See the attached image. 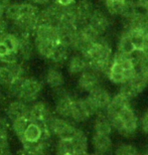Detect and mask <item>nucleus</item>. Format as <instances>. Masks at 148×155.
I'll return each instance as SVG.
<instances>
[{
    "label": "nucleus",
    "mask_w": 148,
    "mask_h": 155,
    "mask_svg": "<svg viewBox=\"0 0 148 155\" xmlns=\"http://www.w3.org/2000/svg\"><path fill=\"white\" fill-rule=\"evenodd\" d=\"M24 63L25 61H17L15 64H3L0 67V85L6 87L17 78L25 77L27 68Z\"/></svg>",
    "instance_id": "obj_7"
},
{
    "label": "nucleus",
    "mask_w": 148,
    "mask_h": 155,
    "mask_svg": "<svg viewBox=\"0 0 148 155\" xmlns=\"http://www.w3.org/2000/svg\"><path fill=\"white\" fill-rule=\"evenodd\" d=\"M78 86L82 91L91 92L92 90L100 86V75L90 69L86 70L85 72L80 74Z\"/></svg>",
    "instance_id": "obj_13"
},
{
    "label": "nucleus",
    "mask_w": 148,
    "mask_h": 155,
    "mask_svg": "<svg viewBox=\"0 0 148 155\" xmlns=\"http://www.w3.org/2000/svg\"><path fill=\"white\" fill-rule=\"evenodd\" d=\"M44 84L35 77H24L21 85L19 94L16 99L25 102L27 104H31L38 101L39 96L41 95Z\"/></svg>",
    "instance_id": "obj_4"
},
{
    "label": "nucleus",
    "mask_w": 148,
    "mask_h": 155,
    "mask_svg": "<svg viewBox=\"0 0 148 155\" xmlns=\"http://www.w3.org/2000/svg\"><path fill=\"white\" fill-rule=\"evenodd\" d=\"M28 104L19 100V99H15V100L9 102L7 106L5 107V116L10 121L22 117L28 118L27 117L28 116Z\"/></svg>",
    "instance_id": "obj_12"
},
{
    "label": "nucleus",
    "mask_w": 148,
    "mask_h": 155,
    "mask_svg": "<svg viewBox=\"0 0 148 155\" xmlns=\"http://www.w3.org/2000/svg\"><path fill=\"white\" fill-rule=\"evenodd\" d=\"M71 140L74 146V152H87L88 138L84 131L77 128Z\"/></svg>",
    "instance_id": "obj_21"
},
{
    "label": "nucleus",
    "mask_w": 148,
    "mask_h": 155,
    "mask_svg": "<svg viewBox=\"0 0 148 155\" xmlns=\"http://www.w3.org/2000/svg\"><path fill=\"white\" fill-rule=\"evenodd\" d=\"M87 155H102L101 153H87Z\"/></svg>",
    "instance_id": "obj_43"
},
{
    "label": "nucleus",
    "mask_w": 148,
    "mask_h": 155,
    "mask_svg": "<svg viewBox=\"0 0 148 155\" xmlns=\"http://www.w3.org/2000/svg\"><path fill=\"white\" fill-rule=\"evenodd\" d=\"M145 12H146V13H147V14H148V11H145Z\"/></svg>",
    "instance_id": "obj_46"
},
{
    "label": "nucleus",
    "mask_w": 148,
    "mask_h": 155,
    "mask_svg": "<svg viewBox=\"0 0 148 155\" xmlns=\"http://www.w3.org/2000/svg\"><path fill=\"white\" fill-rule=\"evenodd\" d=\"M138 8L143 9L144 11H148V0H135Z\"/></svg>",
    "instance_id": "obj_36"
},
{
    "label": "nucleus",
    "mask_w": 148,
    "mask_h": 155,
    "mask_svg": "<svg viewBox=\"0 0 148 155\" xmlns=\"http://www.w3.org/2000/svg\"><path fill=\"white\" fill-rule=\"evenodd\" d=\"M136 71L131 55L123 54L117 51L112 57V61L106 76L111 82L121 85L128 82L136 74Z\"/></svg>",
    "instance_id": "obj_2"
},
{
    "label": "nucleus",
    "mask_w": 148,
    "mask_h": 155,
    "mask_svg": "<svg viewBox=\"0 0 148 155\" xmlns=\"http://www.w3.org/2000/svg\"><path fill=\"white\" fill-rule=\"evenodd\" d=\"M138 9L139 8L137 7L135 0H126L125 4L122 8V11H121L120 16H121L123 19H127V18L132 16L134 13H136V12L138 11Z\"/></svg>",
    "instance_id": "obj_27"
},
{
    "label": "nucleus",
    "mask_w": 148,
    "mask_h": 155,
    "mask_svg": "<svg viewBox=\"0 0 148 155\" xmlns=\"http://www.w3.org/2000/svg\"><path fill=\"white\" fill-rule=\"evenodd\" d=\"M19 61V55L15 51H8L7 54L0 57V63L3 64H15Z\"/></svg>",
    "instance_id": "obj_30"
},
{
    "label": "nucleus",
    "mask_w": 148,
    "mask_h": 155,
    "mask_svg": "<svg viewBox=\"0 0 148 155\" xmlns=\"http://www.w3.org/2000/svg\"><path fill=\"white\" fill-rule=\"evenodd\" d=\"M54 2L61 6H70L76 3V0H54Z\"/></svg>",
    "instance_id": "obj_37"
},
{
    "label": "nucleus",
    "mask_w": 148,
    "mask_h": 155,
    "mask_svg": "<svg viewBox=\"0 0 148 155\" xmlns=\"http://www.w3.org/2000/svg\"><path fill=\"white\" fill-rule=\"evenodd\" d=\"M105 1H119V2H124L126 0H105Z\"/></svg>",
    "instance_id": "obj_41"
},
{
    "label": "nucleus",
    "mask_w": 148,
    "mask_h": 155,
    "mask_svg": "<svg viewBox=\"0 0 148 155\" xmlns=\"http://www.w3.org/2000/svg\"><path fill=\"white\" fill-rule=\"evenodd\" d=\"M44 80L47 85L51 89H58L64 85V77L61 71L58 67H49L45 72Z\"/></svg>",
    "instance_id": "obj_18"
},
{
    "label": "nucleus",
    "mask_w": 148,
    "mask_h": 155,
    "mask_svg": "<svg viewBox=\"0 0 148 155\" xmlns=\"http://www.w3.org/2000/svg\"><path fill=\"white\" fill-rule=\"evenodd\" d=\"M2 18H4V10L0 9V19H2Z\"/></svg>",
    "instance_id": "obj_40"
},
{
    "label": "nucleus",
    "mask_w": 148,
    "mask_h": 155,
    "mask_svg": "<svg viewBox=\"0 0 148 155\" xmlns=\"http://www.w3.org/2000/svg\"><path fill=\"white\" fill-rule=\"evenodd\" d=\"M58 155H63L64 153H74V146L71 139L60 138V141L57 145Z\"/></svg>",
    "instance_id": "obj_28"
},
{
    "label": "nucleus",
    "mask_w": 148,
    "mask_h": 155,
    "mask_svg": "<svg viewBox=\"0 0 148 155\" xmlns=\"http://www.w3.org/2000/svg\"><path fill=\"white\" fill-rule=\"evenodd\" d=\"M9 32V23L6 18L0 19V40Z\"/></svg>",
    "instance_id": "obj_31"
},
{
    "label": "nucleus",
    "mask_w": 148,
    "mask_h": 155,
    "mask_svg": "<svg viewBox=\"0 0 148 155\" xmlns=\"http://www.w3.org/2000/svg\"><path fill=\"white\" fill-rule=\"evenodd\" d=\"M19 16H20L19 3H17V2L10 3V4L6 7L5 11H4V17L8 21L12 22V21L16 20Z\"/></svg>",
    "instance_id": "obj_26"
},
{
    "label": "nucleus",
    "mask_w": 148,
    "mask_h": 155,
    "mask_svg": "<svg viewBox=\"0 0 148 155\" xmlns=\"http://www.w3.org/2000/svg\"><path fill=\"white\" fill-rule=\"evenodd\" d=\"M94 128H95V132L99 133V134L110 135L113 127H112V124L110 122L109 118L106 115H103V114H99L98 117L96 118V120H95Z\"/></svg>",
    "instance_id": "obj_23"
},
{
    "label": "nucleus",
    "mask_w": 148,
    "mask_h": 155,
    "mask_svg": "<svg viewBox=\"0 0 148 155\" xmlns=\"http://www.w3.org/2000/svg\"><path fill=\"white\" fill-rule=\"evenodd\" d=\"M63 155H75V154H74V153H64Z\"/></svg>",
    "instance_id": "obj_44"
},
{
    "label": "nucleus",
    "mask_w": 148,
    "mask_h": 155,
    "mask_svg": "<svg viewBox=\"0 0 148 155\" xmlns=\"http://www.w3.org/2000/svg\"><path fill=\"white\" fill-rule=\"evenodd\" d=\"M117 48H118V51H117L118 52H121V54L127 55H131L134 51H136V48H135V45L133 41H132L130 35L124 30H123L122 35L119 38Z\"/></svg>",
    "instance_id": "obj_22"
},
{
    "label": "nucleus",
    "mask_w": 148,
    "mask_h": 155,
    "mask_svg": "<svg viewBox=\"0 0 148 155\" xmlns=\"http://www.w3.org/2000/svg\"><path fill=\"white\" fill-rule=\"evenodd\" d=\"M48 126L51 134L64 139L72 138L77 129V127L67 119L58 116H52L48 121Z\"/></svg>",
    "instance_id": "obj_6"
},
{
    "label": "nucleus",
    "mask_w": 148,
    "mask_h": 155,
    "mask_svg": "<svg viewBox=\"0 0 148 155\" xmlns=\"http://www.w3.org/2000/svg\"><path fill=\"white\" fill-rule=\"evenodd\" d=\"M0 41H2L10 51L17 52L18 45H19V38L14 32H8Z\"/></svg>",
    "instance_id": "obj_25"
},
{
    "label": "nucleus",
    "mask_w": 148,
    "mask_h": 155,
    "mask_svg": "<svg viewBox=\"0 0 148 155\" xmlns=\"http://www.w3.org/2000/svg\"><path fill=\"white\" fill-rule=\"evenodd\" d=\"M88 70V63L81 54H76L67 60V71L72 75H80Z\"/></svg>",
    "instance_id": "obj_19"
},
{
    "label": "nucleus",
    "mask_w": 148,
    "mask_h": 155,
    "mask_svg": "<svg viewBox=\"0 0 148 155\" xmlns=\"http://www.w3.org/2000/svg\"><path fill=\"white\" fill-rule=\"evenodd\" d=\"M115 155H138V150L133 145L121 144L115 149Z\"/></svg>",
    "instance_id": "obj_29"
},
{
    "label": "nucleus",
    "mask_w": 148,
    "mask_h": 155,
    "mask_svg": "<svg viewBox=\"0 0 148 155\" xmlns=\"http://www.w3.org/2000/svg\"><path fill=\"white\" fill-rule=\"evenodd\" d=\"M8 51H10L6 48L4 43L2 41H0V57H2V55H4L5 54H7Z\"/></svg>",
    "instance_id": "obj_38"
},
{
    "label": "nucleus",
    "mask_w": 148,
    "mask_h": 155,
    "mask_svg": "<svg viewBox=\"0 0 148 155\" xmlns=\"http://www.w3.org/2000/svg\"><path fill=\"white\" fill-rule=\"evenodd\" d=\"M97 113L98 112L96 108L89 101L88 98L75 99L70 118L73 119L75 122L82 123L87 121L89 118Z\"/></svg>",
    "instance_id": "obj_5"
},
{
    "label": "nucleus",
    "mask_w": 148,
    "mask_h": 155,
    "mask_svg": "<svg viewBox=\"0 0 148 155\" xmlns=\"http://www.w3.org/2000/svg\"><path fill=\"white\" fill-rule=\"evenodd\" d=\"M89 25H91L101 36L105 35L108 29L110 28V18L106 14V12L96 9L93 11V13L89 18L88 22Z\"/></svg>",
    "instance_id": "obj_11"
},
{
    "label": "nucleus",
    "mask_w": 148,
    "mask_h": 155,
    "mask_svg": "<svg viewBox=\"0 0 148 155\" xmlns=\"http://www.w3.org/2000/svg\"><path fill=\"white\" fill-rule=\"evenodd\" d=\"M19 45H18L17 54L22 61H27L32 58L35 52V45H33L32 36L28 35H18Z\"/></svg>",
    "instance_id": "obj_14"
},
{
    "label": "nucleus",
    "mask_w": 148,
    "mask_h": 155,
    "mask_svg": "<svg viewBox=\"0 0 148 155\" xmlns=\"http://www.w3.org/2000/svg\"><path fill=\"white\" fill-rule=\"evenodd\" d=\"M28 2L32 3V4H35V6H41V7H44V6H47L48 4L51 2V0H28Z\"/></svg>",
    "instance_id": "obj_35"
},
{
    "label": "nucleus",
    "mask_w": 148,
    "mask_h": 155,
    "mask_svg": "<svg viewBox=\"0 0 148 155\" xmlns=\"http://www.w3.org/2000/svg\"><path fill=\"white\" fill-rule=\"evenodd\" d=\"M143 155H148V152H147V153H145V154H143Z\"/></svg>",
    "instance_id": "obj_45"
},
{
    "label": "nucleus",
    "mask_w": 148,
    "mask_h": 155,
    "mask_svg": "<svg viewBox=\"0 0 148 155\" xmlns=\"http://www.w3.org/2000/svg\"><path fill=\"white\" fill-rule=\"evenodd\" d=\"M70 51L71 48L67 45H64L63 41H60L55 45V46L52 49L51 55L48 57V61H51L55 67L64 64L66 61H67L70 58Z\"/></svg>",
    "instance_id": "obj_16"
},
{
    "label": "nucleus",
    "mask_w": 148,
    "mask_h": 155,
    "mask_svg": "<svg viewBox=\"0 0 148 155\" xmlns=\"http://www.w3.org/2000/svg\"><path fill=\"white\" fill-rule=\"evenodd\" d=\"M55 94H57V103H55L54 112L57 113L58 117L67 118L71 117V112H72V108L75 98L73 97L70 93H67L63 87L54 90Z\"/></svg>",
    "instance_id": "obj_8"
},
{
    "label": "nucleus",
    "mask_w": 148,
    "mask_h": 155,
    "mask_svg": "<svg viewBox=\"0 0 148 155\" xmlns=\"http://www.w3.org/2000/svg\"><path fill=\"white\" fill-rule=\"evenodd\" d=\"M2 101H3V95L1 94V93H0V104L2 103Z\"/></svg>",
    "instance_id": "obj_42"
},
{
    "label": "nucleus",
    "mask_w": 148,
    "mask_h": 155,
    "mask_svg": "<svg viewBox=\"0 0 148 155\" xmlns=\"http://www.w3.org/2000/svg\"><path fill=\"white\" fill-rule=\"evenodd\" d=\"M93 145L98 151V153L104 154L109 152L112 149V140L109 137V135L95 133V135L93 136Z\"/></svg>",
    "instance_id": "obj_20"
},
{
    "label": "nucleus",
    "mask_w": 148,
    "mask_h": 155,
    "mask_svg": "<svg viewBox=\"0 0 148 155\" xmlns=\"http://www.w3.org/2000/svg\"><path fill=\"white\" fill-rule=\"evenodd\" d=\"M54 116L51 110V107L48 103L44 101H35L31 103L28 110V120L29 122L44 124Z\"/></svg>",
    "instance_id": "obj_9"
},
{
    "label": "nucleus",
    "mask_w": 148,
    "mask_h": 155,
    "mask_svg": "<svg viewBox=\"0 0 148 155\" xmlns=\"http://www.w3.org/2000/svg\"><path fill=\"white\" fill-rule=\"evenodd\" d=\"M140 51H142L144 54L148 55V33H144Z\"/></svg>",
    "instance_id": "obj_33"
},
{
    "label": "nucleus",
    "mask_w": 148,
    "mask_h": 155,
    "mask_svg": "<svg viewBox=\"0 0 148 155\" xmlns=\"http://www.w3.org/2000/svg\"><path fill=\"white\" fill-rule=\"evenodd\" d=\"M88 63V69L99 75H106L112 61V46L107 39L100 38L90 45L87 51L81 54Z\"/></svg>",
    "instance_id": "obj_1"
},
{
    "label": "nucleus",
    "mask_w": 148,
    "mask_h": 155,
    "mask_svg": "<svg viewBox=\"0 0 148 155\" xmlns=\"http://www.w3.org/2000/svg\"><path fill=\"white\" fill-rule=\"evenodd\" d=\"M8 129H9V122L7 117L0 115V131L8 132Z\"/></svg>",
    "instance_id": "obj_32"
},
{
    "label": "nucleus",
    "mask_w": 148,
    "mask_h": 155,
    "mask_svg": "<svg viewBox=\"0 0 148 155\" xmlns=\"http://www.w3.org/2000/svg\"><path fill=\"white\" fill-rule=\"evenodd\" d=\"M11 3V0H0V9L5 11L6 7Z\"/></svg>",
    "instance_id": "obj_39"
},
{
    "label": "nucleus",
    "mask_w": 148,
    "mask_h": 155,
    "mask_svg": "<svg viewBox=\"0 0 148 155\" xmlns=\"http://www.w3.org/2000/svg\"><path fill=\"white\" fill-rule=\"evenodd\" d=\"M140 125L143 131L145 133H148V112H146L143 115L142 119L140 121Z\"/></svg>",
    "instance_id": "obj_34"
},
{
    "label": "nucleus",
    "mask_w": 148,
    "mask_h": 155,
    "mask_svg": "<svg viewBox=\"0 0 148 155\" xmlns=\"http://www.w3.org/2000/svg\"><path fill=\"white\" fill-rule=\"evenodd\" d=\"M87 98L93 104V106L96 108L97 112H101V111L106 109L110 103L111 99H112L110 93L106 89L102 88L100 86L97 87L96 89L92 90L91 92H89Z\"/></svg>",
    "instance_id": "obj_10"
},
{
    "label": "nucleus",
    "mask_w": 148,
    "mask_h": 155,
    "mask_svg": "<svg viewBox=\"0 0 148 155\" xmlns=\"http://www.w3.org/2000/svg\"><path fill=\"white\" fill-rule=\"evenodd\" d=\"M127 107H130V100L128 98H126L125 96L118 93L114 97L111 99L108 107L105 109L106 111V116L108 118L114 117L121 112L123 109Z\"/></svg>",
    "instance_id": "obj_15"
},
{
    "label": "nucleus",
    "mask_w": 148,
    "mask_h": 155,
    "mask_svg": "<svg viewBox=\"0 0 148 155\" xmlns=\"http://www.w3.org/2000/svg\"><path fill=\"white\" fill-rule=\"evenodd\" d=\"M28 124H29V120H28V118H26V117L17 118V119H14L11 121V129L14 134L19 138V140L22 138L24 131H25Z\"/></svg>",
    "instance_id": "obj_24"
},
{
    "label": "nucleus",
    "mask_w": 148,
    "mask_h": 155,
    "mask_svg": "<svg viewBox=\"0 0 148 155\" xmlns=\"http://www.w3.org/2000/svg\"><path fill=\"white\" fill-rule=\"evenodd\" d=\"M109 120L113 128L124 136L134 134L138 127V118L131 106L123 109L118 115L109 118Z\"/></svg>",
    "instance_id": "obj_3"
},
{
    "label": "nucleus",
    "mask_w": 148,
    "mask_h": 155,
    "mask_svg": "<svg viewBox=\"0 0 148 155\" xmlns=\"http://www.w3.org/2000/svg\"><path fill=\"white\" fill-rule=\"evenodd\" d=\"M74 5H75V11L79 25H84L88 22L89 18L95 10L93 3L89 0H80L79 2H76Z\"/></svg>",
    "instance_id": "obj_17"
}]
</instances>
